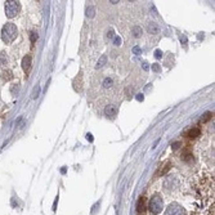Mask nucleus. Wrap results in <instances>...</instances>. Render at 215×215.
Instances as JSON below:
<instances>
[{
    "label": "nucleus",
    "mask_w": 215,
    "mask_h": 215,
    "mask_svg": "<svg viewBox=\"0 0 215 215\" xmlns=\"http://www.w3.org/2000/svg\"><path fill=\"white\" fill-rule=\"evenodd\" d=\"M17 35H18V30H17L14 23H5L1 28V40L5 44H10L16 40Z\"/></svg>",
    "instance_id": "nucleus-1"
},
{
    "label": "nucleus",
    "mask_w": 215,
    "mask_h": 215,
    "mask_svg": "<svg viewBox=\"0 0 215 215\" xmlns=\"http://www.w3.org/2000/svg\"><path fill=\"white\" fill-rule=\"evenodd\" d=\"M164 209V201L159 195H155L151 197V200L148 201V211L152 215H157L161 213V210Z\"/></svg>",
    "instance_id": "nucleus-2"
},
{
    "label": "nucleus",
    "mask_w": 215,
    "mask_h": 215,
    "mask_svg": "<svg viewBox=\"0 0 215 215\" xmlns=\"http://www.w3.org/2000/svg\"><path fill=\"white\" fill-rule=\"evenodd\" d=\"M21 10V4L17 0H8L5 1V16L8 18H14Z\"/></svg>",
    "instance_id": "nucleus-3"
},
{
    "label": "nucleus",
    "mask_w": 215,
    "mask_h": 215,
    "mask_svg": "<svg viewBox=\"0 0 215 215\" xmlns=\"http://www.w3.org/2000/svg\"><path fill=\"white\" fill-rule=\"evenodd\" d=\"M165 215H186V209L177 202H173L165 210Z\"/></svg>",
    "instance_id": "nucleus-4"
},
{
    "label": "nucleus",
    "mask_w": 215,
    "mask_h": 215,
    "mask_svg": "<svg viewBox=\"0 0 215 215\" xmlns=\"http://www.w3.org/2000/svg\"><path fill=\"white\" fill-rule=\"evenodd\" d=\"M117 112H119V107L116 104H108L104 108V115L108 119H115L117 116Z\"/></svg>",
    "instance_id": "nucleus-5"
},
{
    "label": "nucleus",
    "mask_w": 215,
    "mask_h": 215,
    "mask_svg": "<svg viewBox=\"0 0 215 215\" xmlns=\"http://www.w3.org/2000/svg\"><path fill=\"white\" fill-rule=\"evenodd\" d=\"M31 63H32V58L31 55H25L22 59V68L23 71H25L26 74L30 72V70H31Z\"/></svg>",
    "instance_id": "nucleus-6"
},
{
    "label": "nucleus",
    "mask_w": 215,
    "mask_h": 215,
    "mask_svg": "<svg viewBox=\"0 0 215 215\" xmlns=\"http://www.w3.org/2000/svg\"><path fill=\"white\" fill-rule=\"evenodd\" d=\"M74 89H75L76 92L83 90V75H81V72H80L79 75L75 77V80H74Z\"/></svg>",
    "instance_id": "nucleus-7"
},
{
    "label": "nucleus",
    "mask_w": 215,
    "mask_h": 215,
    "mask_svg": "<svg viewBox=\"0 0 215 215\" xmlns=\"http://www.w3.org/2000/svg\"><path fill=\"white\" fill-rule=\"evenodd\" d=\"M147 31H148V34L156 35V34H159V32H160V27H159L157 23L150 22V23H148V26H147Z\"/></svg>",
    "instance_id": "nucleus-8"
},
{
    "label": "nucleus",
    "mask_w": 215,
    "mask_h": 215,
    "mask_svg": "<svg viewBox=\"0 0 215 215\" xmlns=\"http://www.w3.org/2000/svg\"><path fill=\"white\" fill-rule=\"evenodd\" d=\"M200 134H201V130L198 128H192V129H189L187 131L186 135L188 138H197V137H200Z\"/></svg>",
    "instance_id": "nucleus-9"
},
{
    "label": "nucleus",
    "mask_w": 215,
    "mask_h": 215,
    "mask_svg": "<svg viewBox=\"0 0 215 215\" xmlns=\"http://www.w3.org/2000/svg\"><path fill=\"white\" fill-rule=\"evenodd\" d=\"M170 170V162L169 161H166L165 164H164L162 166H160V169H159V171L156 173V177H160V175H164L165 173H168Z\"/></svg>",
    "instance_id": "nucleus-10"
},
{
    "label": "nucleus",
    "mask_w": 215,
    "mask_h": 215,
    "mask_svg": "<svg viewBox=\"0 0 215 215\" xmlns=\"http://www.w3.org/2000/svg\"><path fill=\"white\" fill-rule=\"evenodd\" d=\"M131 34H133V36L134 37H140L143 35V30H142V27L140 26H134L133 28H131Z\"/></svg>",
    "instance_id": "nucleus-11"
},
{
    "label": "nucleus",
    "mask_w": 215,
    "mask_h": 215,
    "mask_svg": "<svg viewBox=\"0 0 215 215\" xmlns=\"http://www.w3.org/2000/svg\"><path fill=\"white\" fill-rule=\"evenodd\" d=\"M144 202H146V200H144V197H140V198L138 200V205H137V209H138V213H140V215H142L143 213H144Z\"/></svg>",
    "instance_id": "nucleus-12"
},
{
    "label": "nucleus",
    "mask_w": 215,
    "mask_h": 215,
    "mask_svg": "<svg viewBox=\"0 0 215 215\" xmlns=\"http://www.w3.org/2000/svg\"><path fill=\"white\" fill-rule=\"evenodd\" d=\"M8 64V57L4 52H0V67H5Z\"/></svg>",
    "instance_id": "nucleus-13"
},
{
    "label": "nucleus",
    "mask_w": 215,
    "mask_h": 215,
    "mask_svg": "<svg viewBox=\"0 0 215 215\" xmlns=\"http://www.w3.org/2000/svg\"><path fill=\"white\" fill-rule=\"evenodd\" d=\"M182 159H183L184 161H188L192 159V152H191L188 148H186V150H183V152H182Z\"/></svg>",
    "instance_id": "nucleus-14"
},
{
    "label": "nucleus",
    "mask_w": 215,
    "mask_h": 215,
    "mask_svg": "<svg viewBox=\"0 0 215 215\" xmlns=\"http://www.w3.org/2000/svg\"><path fill=\"white\" fill-rule=\"evenodd\" d=\"M106 62H107V55H102L99 59H98L97 66H95V67H97V68H102L103 66L106 64Z\"/></svg>",
    "instance_id": "nucleus-15"
},
{
    "label": "nucleus",
    "mask_w": 215,
    "mask_h": 215,
    "mask_svg": "<svg viewBox=\"0 0 215 215\" xmlns=\"http://www.w3.org/2000/svg\"><path fill=\"white\" fill-rule=\"evenodd\" d=\"M112 85H113V79H111V77H106V79L103 80V88L108 89V88H111Z\"/></svg>",
    "instance_id": "nucleus-16"
},
{
    "label": "nucleus",
    "mask_w": 215,
    "mask_h": 215,
    "mask_svg": "<svg viewBox=\"0 0 215 215\" xmlns=\"http://www.w3.org/2000/svg\"><path fill=\"white\" fill-rule=\"evenodd\" d=\"M95 14V8L94 7H89L88 9H86V17H89V18H93Z\"/></svg>",
    "instance_id": "nucleus-17"
},
{
    "label": "nucleus",
    "mask_w": 215,
    "mask_h": 215,
    "mask_svg": "<svg viewBox=\"0 0 215 215\" xmlns=\"http://www.w3.org/2000/svg\"><path fill=\"white\" fill-rule=\"evenodd\" d=\"M12 77H13V75H12V71L7 70V71H4V72H3V79L7 80V81H9Z\"/></svg>",
    "instance_id": "nucleus-18"
},
{
    "label": "nucleus",
    "mask_w": 215,
    "mask_h": 215,
    "mask_svg": "<svg viewBox=\"0 0 215 215\" xmlns=\"http://www.w3.org/2000/svg\"><path fill=\"white\" fill-rule=\"evenodd\" d=\"M211 117H213V113H211V112H206L205 115H204V117L201 119V122H202V124H205V122L209 121Z\"/></svg>",
    "instance_id": "nucleus-19"
},
{
    "label": "nucleus",
    "mask_w": 215,
    "mask_h": 215,
    "mask_svg": "<svg viewBox=\"0 0 215 215\" xmlns=\"http://www.w3.org/2000/svg\"><path fill=\"white\" fill-rule=\"evenodd\" d=\"M152 71H153V72H160V71H161L160 64H159V63H155V64H152Z\"/></svg>",
    "instance_id": "nucleus-20"
},
{
    "label": "nucleus",
    "mask_w": 215,
    "mask_h": 215,
    "mask_svg": "<svg viewBox=\"0 0 215 215\" xmlns=\"http://www.w3.org/2000/svg\"><path fill=\"white\" fill-rule=\"evenodd\" d=\"M113 44H115L116 46H119L121 44V37L120 36H115L113 37Z\"/></svg>",
    "instance_id": "nucleus-21"
},
{
    "label": "nucleus",
    "mask_w": 215,
    "mask_h": 215,
    "mask_svg": "<svg viewBox=\"0 0 215 215\" xmlns=\"http://www.w3.org/2000/svg\"><path fill=\"white\" fill-rule=\"evenodd\" d=\"M30 37H31V43H35V41H36V39H37V34L35 31H32L31 35H30Z\"/></svg>",
    "instance_id": "nucleus-22"
},
{
    "label": "nucleus",
    "mask_w": 215,
    "mask_h": 215,
    "mask_svg": "<svg viewBox=\"0 0 215 215\" xmlns=\"http://www.w3.org/2000/svg\"><path fill=\"white\" fill-rule=\"evenodd\" d=\"M155 57H156V58H161V57H162V52H161L160 49H156L155 50Z\"/></svg>",
    "instance_id": "nucleus-23"
},
{
    "label": "nucleus",
    "mask_w": 215,
    "mask_h": 215,
    "mask_svg": "<svg viewBox=\"0 0 215 215\" xmlns=\"http://www.w3.org/2000/svg\"><path fill=\"white\" fill-rule=\"evenodd\" d=\"M16 90H17V92H18V84H14L13 86H12V89H10L12 94H16Z\"/></svg>",
    "instance_id": "nucleus-24"
},
{
    "label": "nucleus",
    "mask_w": 215,
    "mask_h": 215,
    "mask_svg": "<svg viewBox=\"0 0 215 215\" xmlns=\"http://www.w3.org/2000/svg\"><path fill=\"white\" fill-rule=\"evenodd\" d=\"M37 94H39V86H36V88H35L34 93H32V98H36V97H37Z\"/></svg>",
    "instance_id": "nucleus-25"
},
{
    "label": "nucleus",
    "mask_w": 215,
    "mask_h": 215,
    "mask_svg": "<svg viewBox=\"0 0 215 215\" xmlns=\"http://www.w3.org/2000/svg\"><path fill=\"white\" fill-rule=\"evenodd\" d=\"M179 146H180V142H175V143H173V144H171V147H173V150H177Z\"/></svg>",
    "instance_id": "nucleus-26"
},
{
    "label": "nucleus",
    "mask_w": 215,
    "mask_h": 215,
    "mask_svg": "<svg viewBox=\"0 0 215 215\" xmlns=\"http://www.w3.org/2000/svg\"><path fill=\"white\" fill-rule=\"evenodd\" d=\"M107 37H108V39H113V37H115V35H113V30H110V31H108V35H107Z\"/></svg>",
    "instance_id": "nucleus-27"
},
{
    "label": "nucleus",
    "mask_w": 215,
    "mask_h": 215,
    "mask_svg": "<svg viewBox=\"0 0 215 215\" xmlns=\"http://www.w3.org/2000/svg\"><path fill=\"white\" fill-rule=\"evenodd\" d=\"M133 52H134V53H142V49H140L139 46H135V48L133 49Z\"/></svg>",
    "instance_id": "nucleus-28"
},
{
    "label": "nucleus",
    "mask_w": 215,
    "mask_h": 215,
    "mask_svg": "<svg viewBox=\"0 0 215 215\" xmlns=\"http://www.w3.org/2000/svg\"><path fill=\"white\" fill-rule=\"evenodd\" d=\"M143 98H144V97H143V94H137V99H138L139 102H142Z\"/></svg>",
    "instance_id": "nucleus-29"
},
{
    "label": "nucleus",
    "mask_w": 215,
    "mask_h": 215,
    "mask_svg": "<svg viewBox=\"0 0 215 215\" xmlns=\"http://www.w3.org/2000/svg\"><path fill=\"white\" fill-rule=\"evenodd\" d=\"M86 139H88V140H90V142H93V135H92L90 133H89V134H86Z\"/></svg>",
    "instance_id": "nucleus-30"
},
{
    "label": "nucleus",
    "mask_w": 215,
    "mask_h": 215,
    "mask_svg": "<svg viewBox=\"0 0 215 215\" xmlns=\"http://www.w3.org/2000/svg\"><path fill=\"white\" fill-rule=\"evenodd\" d=\"M143 68H144V70H148V63H147V62L143 63Z\"/></svg>",
    "instance_id": "nucleus-31"
},
{
    "label": "nucleus",
    "mask_w": 215,
    "mask_h": 215,
    "mask_svg": "<svg viewBox=\"0 0 215 215\" xmlns=\"http://www.w3.org/2000/svg\"><path fill=\"white\" fill-rule=\"evenodd\" d=\"M180 41H183V43H186V41H187V39L184 37V36H180Z\"/></svg>",
    "instance_id": "nucleus-32"
}]
</instances>
